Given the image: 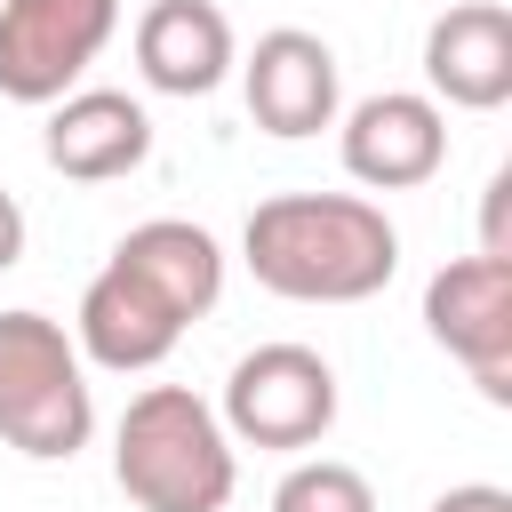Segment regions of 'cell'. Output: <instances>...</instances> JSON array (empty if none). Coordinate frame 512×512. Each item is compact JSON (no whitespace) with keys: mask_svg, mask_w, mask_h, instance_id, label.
I'll list each match as a JSON object with an SVG mask.
<instances>
[{"mask_svg":"<svg viewBox=\"0 0 512 512\" xmlns=\"http://www.w3.org/2000/svg\"><path fill=\"white\" fill-rule=\"evenodd\" d=\"M112 480L136 512H224L240 488V448L192 384H144L112 424Z\"/></svg>","mask_w":512,"mask_h":512,"instance_id":"obj_3","label":"cell"},{"mask_svg":"<svg viewBox=\"0 0 512 512\" xmlns=\"http://www.w3.org/2000/svg\"><path fill=\"white\" fill-rule=\"evenodd\" d=\"M272 512H376V488L344 456H296L272 488Z\"/></svg>","mask_w":512,"mask_h":512,"instance_id":"obj_13","label":"cell"},{"mask_svg":"<svg viewBox=\"0 0 512 512\" xmlns=\"http://www.w3.org/2000/svg\"><path fill=\"white\" fill-rule=\"evenodd\" d=\"M424 96L456 112L512 104V8L504 0H456L424 24Z\"/></svg>","mask_w":512,"mask_h":512,"instance_id":"obj_11","label":"cell"},{"mask_svg":"<svg viewBox=\"0 0 512 512\" xmlns=\"http://www.w3.org/2000/svg\"><path fill=\"white\" fill-rule=\"evenodd\" d=\"M432 512H512V496H504L496 480H464V488H440Z\"/></svg>","mask_w":512,"mask_h":512,"instance_id":"obj_14","label":"cell"},{"mask_svg":"<svg viewBox=\"0 0 512 512\" xmlns=\"http://www.w3.org/2000/svg\"><path fill=\"white\" fill-rule=\"evenodd\" d=\"M240 264L288 304H368L400 272V232L360 192H272L240 224Z\"/></svg>","mask_w":512,"mask_h":512,"instance_id":"obj_2","label":"cell"},{"mask_svg":"<svg viewBox=\"0 0 512 512\" xmlns=\"http://www.w3.org/2000/svg\"><path fill=\"white\" fill-rule=\"evenodd\" d=\"M128 40H136L144 88H160V96H216L224 72L240 64L232 16L216 0H152Z\"/></svg>","mask_w":512,"mask_h":512,"instance_id":"obj_12","label":"cell"},{"mask_svg":"<svg viewBox=\"0 0 512 512\" xmlns=\"http://www.w3.org/2000/svg\"><path fill=\"white\" fill-rule=\"evenodd\" d=\"M96 432L88 360L64 320L0 312V440L32 464H72Z\"/></svg>","mask_w":512,"mask_h":512,"instance_id":"obj_4","label":"cell"},{"mask_svg":"<svg viewBox=\"0 0 512 512\" xmlns=\"http://www.w3.org/2000/svg\"><path fill=\"white\" fill-rule=\"evenodd\" d=\"M120 32V0H0V96L56 104Z\"/></svg>","mask_w":512,"mask_h":512,"instance_id":"obj_7","label":"cell"},{"mask_svg":"<svg viewBox=\"0 0 512 512\" xmlns=\"http://www.w3.org/2000/svg\"><path fill=\"white\" fill-rule=\"evenodd\" d=\"M40 152L64 184H120L152 160V112L128 88H72L48 104Z\"/></svg>","mask_w":512,"mask_h":512,"instance_id":"obj_10","label":"cell"},{"mask_svg":"<svg viewBox=\"0 0 512 512\" xmlns=\"http://www.w3.org/2000/svg\"><path fill=\"white\" fill-rule=\"evenodd\" d=\"M24 264V208H16V192L0 184V272H16Z\"/></svg>","mask_w":512,"mask_h":512,"instance_id":"obj_15","label":"cell"},{"mask_svg":"<svg viewBox=\"0 0 512 512\" xmlns=\"http://www.w3.org/2000/svg\"><path fill=\"white\" fill-rule=\"evenodd\" d=\"M224 296V248L208 224L192 216H152L136 232H120V248L104 256V272L80 288L72 312V344L88 368L104 376H144L160 368L192 320H208Z\"/></svg>","mask_w":512,"mask_h":512,"instance_id":"obj_1","label":"cell"},{"mask_svg":"<svg viewBox=\"0 0 512 512\" xmlns=\"http://www.w3.org/2000/svg\"><path fill=\"white\" fill-rule=\"evenodd\" d=\"M240 96H248V120L280 144L296 136H320L336 128L344 112V72H336V48L304 24H272L256 32V48L240 56Z\"/></svg>","mask_w":512,"mask_h":512,"instance_id":"obj_8","label":"cell"},{"mask_svg":"<svg viewBox=\"0 0 512 512\" xmlns=\"http://www.w3.org/2000/svg\"><path fill=\"white\" fill-rule=\"evenodd\" d=\"M344 176L368 192H416L448 168V104H432L424 88H384L360 96L336 128Z\"/></svg>","mask_w":512,"mask_h":512,"instance_id":"obj_9","label":"cell"},{"mask_svg":"<svg viewBox=\"0 0 512 512\" xmlns=\"http://www.w3.org/2000/svg\"><path fill=\"white\" fill-rule=\"evenodd\" d=\"M336 368L312 352V344H256V352H240L232 360V376H224V400H216V416H224V432H232V448H272V456H304V448H320L328 432H336Z\"/></svg>","mask_w":512,"mask_h":512,"instance_id":"obj_5","label":"cell"},{"mask_svg":"<svg viewBox=\"0 0 512 512\" xmlns=\"http://www.w3.org/2000/svg\"><path fill=\"white\" fill-rule=\"evenodd\" d=\"M424 328L480 400L512 408V256H448L424 280Z\"/></svg>","mask_w":512,"mask_h":512,"instance_id":"obj_6","label":"cell"}]
</instances>
